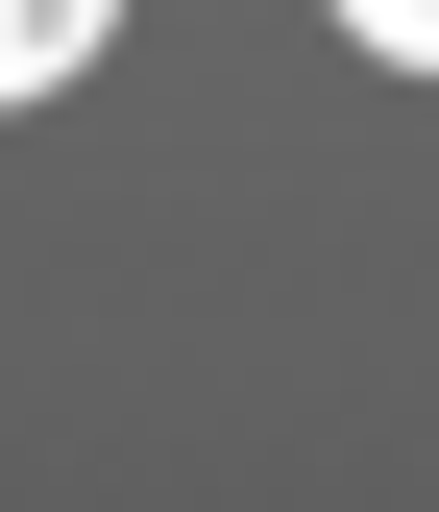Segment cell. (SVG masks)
<instances>
[{
    "instance_id": "obj_1",
    "label": "cell",
    "mask_w": 439,
    "mask_h": 512,
    "mask_svg": "<svg viewBox=\"0 0 439 512\" xmlns=\"http://www.w3.org/2000/svg\"><path fill=\"white\" fill-rule=\"evenodd\" d=\"M98 25H122V0H0V98H49V74H98Z\"/></svg>"
},
{
    "instance_id": "obj_2",
    "label": "cell",
    "mask_w": 439,
    "mask_h": 512,
    "mask_svg": "<svg viewBox=\"0 0 439 512\" xmlns=\"http://www.w3.org/2000/svg\"><path fill=\"white\" fill-rule=\"evenodd\" d=\"M342 49H391V74H439V0H342Z\"/></svg>"
}]
</instances>
